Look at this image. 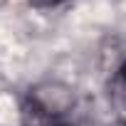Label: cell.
<instances>
[{"label":"cell","instance_id":"1","mask_svg":"<svg viewBox=\"0 0 126 126\" xmlns=\"http://www.w3.org/2000/svg\"><path fill=\"white\" fill-rule=\"evenodd\" d=\"M74 106V94L69 87L59 84V82H42L35 89H30L22 111L37 114L42 119H64Z\"/></svg>","mask_w":126,"mask_h":126},{"label":"cell","instance_id":"4","mask_svg":"<svg viewBox=\"0 0 126 126\" xmlns=\"http://www.w3.org/2000/svg\"><path fill=\"white\" fill-rule=\"evenodd\" d=\"M27 3L32 8H40V10H47V8H59V5H64L69 3V0H27Z\"/></svg>","mask_w":126,"mask_h":126},{"label":"cell","instance_id":"2","mask_svg":"<svg viewBox=\"0 0 126 126\" xmlns=\"http://www.w3.org/2000/svg\"><path fill=\"white\" fill-rule=\"evenodd\" d=\"M109 89H111V99H114L119 106H124V109H126V59L116 67V72H114V77H111Z\"/></svg>","mask_w":126,"mask_h":126},{"label":"cell","instance_id":"3","mask_svg":"<svg viewBox=\"0 0 126 126\" xmlns=\"http://www.w3.org/2000/svg\"><path fill=\"white\" fill-rule=\"evenodd\" d=\"M22 126H74L64 119H42L37 114H30V111H22Z\"/></svg>","mask_w":126,"mask_h":126}]
</instances>
